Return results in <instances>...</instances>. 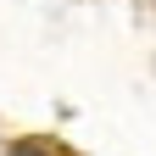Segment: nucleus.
<instances>
[{"mask_svg":"<svg viewBox=\"0 0 156 156\" xmlns=\"http://www.w3.org/2000/svg\"><path fill=\"white\" fill-rule=\"evenodd\" d=\"M11 156H67V151H56V145H45V140H28V145H17Z\"/></svg>","mask_w":156,"mask_h":156,"instance_id":"obj_1","label":"nucleus"}]
</instances>
